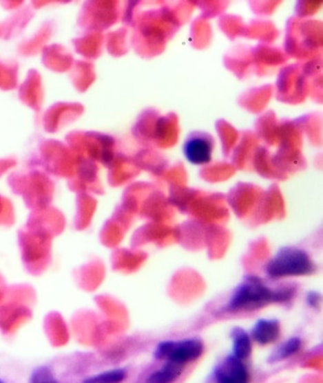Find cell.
Instances as JSON below:
<instances>
[{"label":"cell","mask_w":323,"mask_h":383,"mask_svg":"<svg viewBox=\"0 0 323 383\" xmlns=\"http://www.w3.org/2000/svg\"><path fill=\"white\" fill-rule=\"evenodd\" d=\"M216 140L211 133L194 131L187 135L183 145L186 160L194 165H206L213 160Z\"/></svg>","instance_id":"3"},{"label":"cell","mask_w":323,"mask_h":383,"mask_svg":"<svg viewBox=\"0 0 323 383\" xmlns=\"http://www.w3.org/2000/svg\"><path fill=\"white\" fill-rule=\"evenodd\" d=\"M291 292L289 289L272 291L264 286L258 277H247L234 292L228 305V309L231 311L253 309L271 302L285 301L291 297Z\"/></svg>","instance_id":"1"},{"label":"cell","mask_w":323,"mask_h":383,"mask_svg":"<svg viewBox=\"0 0 323 383\" xmlns=\"http://www.w3.org/2000/svg\"><path fill=\"white\" fill-rule=\"evenodd\" d=\"M280 335V325L274 320H260L252 329V337L260 344H272Z\"/></svg>","instance_id":"6"},{"label":"cell","mask_w":323,"mask_h":383,"mask_svg":"<svg viewBox=\"0 0 323 383\" xmlns=\"http://www.w3.org/2000/svg\"><path fill=\"white\" fill-rule=\"evenodd\" d=\"M203 344L199 340L191 339L181 342H165L158 344L156 350L158 359L167 358L171 362L183 364L200 357Z\"/></svg>","instance_id":"4"},{"label":"cell","mask_w":323,"mask_h":383,"mask_svg":"<svg viewBox=\"0 0 323 383\" xmlns=\"http://www.w3.org/2000/svg\"><path fill=\"white\" fill-rule=\"evenodd\" d=\"M267 274L273 278L304 276L311 273L313 263L304 251L297 248L282 249L267 264Z\"/></svg>","instance_id":"2"},{"label":"cell","mask_w":323,"mask_h":383,"mask_svg":"<svg viewBox=\"0 0 323 383\" xmlns=\"http://www.w3.org/2000/svg\"><path fill=\"white\" fill-rule=\"evenodd\" d=\"M232 339H233L234 356L242 360L251 355V339L244 329H234L232 332Z\"/></svg>","instance_id":"7"},{"label":"cell","mask_w":323,"mask_h":383,"mask_svg":"<svg viewBox=\"0 0 323 383\" xmlns=\"http://www.w3.org/2000/svg\"><path fill=\"white\" fill-rule=\"evenodd\" d=\"M0 383H5L4 382H2V380H0Z\"/></svg>","instance_id":"12"},{"label":"cell","mask_w":323,"mask_h":383,"mask_svg":"<svg viewBox=\"0 0 323 383\" xmlns=\"http://www.w3.org/2000/svg\"><path fill=\"white\" fill-rule=\"evenodd\" d=\"M31 383H59L49 368L41 367L35 370L31 377Z\"/></svg>","instance_id":"11"},{"label":"cell","mask_w":323,"mask_h":383,"mask_svg":"<svg viewBox=\"0 0 323 383\" xmlns=\"http://www.w3.org/2000/svg\"><path fill=\"white\" fill-rule=\"evenodd\" d=\"M181 364L169 362L165 366L154 373L148 379V383H171L181 374Z\"/></svg>","instance_id":"8"},{"label":"cell","mask_w":323,"mask_h":383,"mask_svg":"<svg viewBox=\"0 0 323 383\" xmlns=\"http://www.w3.org/2000/svg\"><path fill=\"white\" fill-rule=\"evenodd\" d=\"M125 377V372L122 369L111 370L95 375L90 380V383H121Z\"/></svg>","instance_id":"10"},{"label":"cell","mask_w":323,"mask_h":383,"mask_svg":"<svg viewBox=\"0 0 323 383\" xmlns=\"http://www.w3.org/2000/svg\"><path fill=\"white\" fill-rule=\"evenodd\" d=\"M216 380L217 383H247L249 373L241 360L229 356L216 368Z\"/></svg>","instance_id":"5"},{"label":"cell","mask_w":323,"mask_h":383,"mask_svg":"<svg viewBox=\"0 0 323 383\" xmlns=\"http://www.w3.org/2000/svg\"><path fill=\"white\" fill-rule=\"evenodd\" d=\"M300 347H302V342L300 341V339H298V338H291V339L284 342V344L278 349L274 356L272 357V359L276 360L286 359V358L292 356L293 354L299 351Z\"/></svg>","instance_id":"9"}]
</instances>
